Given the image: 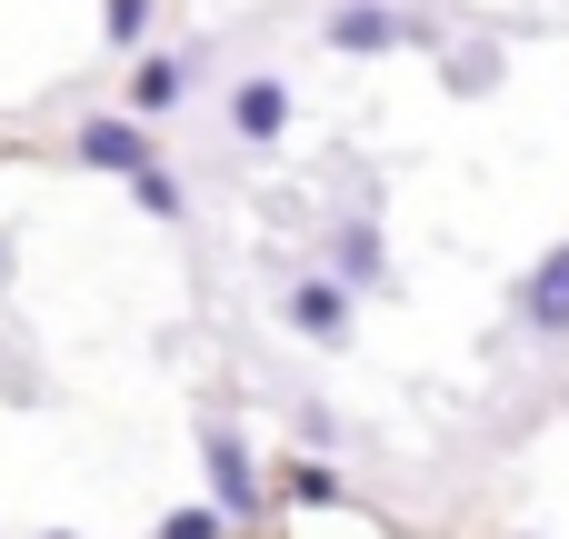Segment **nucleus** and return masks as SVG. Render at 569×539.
Segmentation results:
<instances>
[{
  "mask_svg": "<svg viewBox=\"0 0 569 539\" xmlns=\"http://www.w3.org/2000/svg\"><path fill=\"white\" fill-rule=\"evenodd\" d=\"M330 280L360 300V290H400L390 280V240H380V220L370 210H350V220H330Z\"/></svg>",
  "mask_w": 569,
  "mask_h": 539,
  "instance_id": "8",
  "label": "nucleus"
},
{
  "mask_svg": "<svg viewBox=\"0 0 569 539\" xmlns=\"http://www.w3.org/2000/svg\"><path fill=\"white\" fill-rule=\"evenodd\" d=\"M40 539H80V530H40Z\"/></svg>",
  "mask_w": 569,
  "mask_h": 539,
  "instance_id": "14",
  "label": "nucleus"
},
{
  "mask_svg": "<svg viewBox=\"0 0 569 539\" xmlns=\"http://www.w3.org/2000/svg\"><path fill=\"white\" fill-rule=\"evenodd\" d=\"M130 210H140V220H190V180H180V170H160V160H150V170H140V180H130Z\"/></svg>",
  "mask_w": 569,
  "mask_h": 539,
  "instance_id": "10",
  "label": "nucleus"
},
{
  "mask_svg": "<svg viewBox=\"0 0 569 539\" xmlns=\"http://www.w3.org/2000/svg\"><path fill=\"white\" fill-rule=\"evenodd\" d=\"M280 320H290L310 350H350V330H360V300H350V290L320 270V280H290V290H280Z\"/></svg>",
  "mask_w": 569,
  "mask_h": 539,
  "instance_id": "7",
  "label": "nucleus"
},
{
  "mask_svg": "<svg viewBox=\"0 0 569 539\" xmlns=\"http://www.w3.org/2000/svg\"><path fill=\"white\" fill-rule=\"evenodd\" d=\"M150 20H160V0H100V50L140 60L150 50Z\"/></svg>",
  "mask_w": 569,
  "mask_h": 539,
  "instance_id": "9",
  "label": "nucleus"
},
{
  "mask_svg": "<svg viewBox=\"0 0 569 539\" xmlns=\"http://www.w3.org/2000/svg\"><path fill=\"white\" fill-rule=\"evenodd\" d=\"M150 539H230V520H220L210 500H180L170 520H150Z\"/></svg>",
  "mask_w": 569,
  "mask_h": 539,
  "instance_id": "12",
  "label": "nucleus"
},
{
  "mask_svg": "<svg viewBox=\"0 0 569 539\" xmlns=\"http://www.w3.org/2000/svg\"><path fill=\"white\" fill-rule=\"evenodd\" d=\"M190 90H200V40H180V50H140V60H130V100H120V110H130V120H170Z\"/></svg>",
  "mask_w": 569,
  "mask_h": 539,
  "instance_id": "6",
  "label": "nucleus"
},
{
  "mask_svg": "<svg viewBox=\"0 0 569 539\" xmlns=\"http://www.w3.org/2000/svg\"><path fill=\"white\" fill-rule=\"evenodd\" d=\"M510 310H520V330H530L540 350H569V240H550V250L520 270Z\"/></svg>",
  "mask_w": 569,
  "mask_h": 539,
  "instance_id": "5",
  "label": "nucleus"
},
{
  "mask_svg": "<svg viewBox=\"0 0 569 539\" xmlns=\"http://www.w3.org/2000/svg\"><path fill=\"white\" fill-rule=\"evenodd\" d=\"M70 160L100 170V180H140L160 150H150V120H130V110H90V120L70 130Z\"/></svg>",
  "mask_w": 569,
  "mask_h": 539,
  "instance_id": "4",
  "label": "nucleus"
},
{
  "mask_svg": "<svg viewBox=\"0 0 569 539\" xmlns=\"http://www.w3.org/2000/svg\"><path fill=\"white\" fill-rule=\"evenodd\" d=\"M280 490H290V500H300V510H340V500H350V490H340V470H330V460H290V480H280Z\"/></svg>",
  "mask_w": 569,
  "mask_h": 539,
  "instance_id": "11",
  "label": "nucleus"
},
{
  "mask_svg": "<svg viewBox=\"0 0 569 539\" xmlns=\"http://www.w3.org/2000/svg\"><path fill=\"white\" fill-rule=\"evenodd\" d=\"M0 290H10V240H0Z\"/></svg>",
  "mask_w": 569,
  "mask_h": 539,
  "instance_id": "13",
  "label": "nucleus"
},
{
  "mask_svg": "<svg viewBox=\"0 0 569 539\" xmlns=\"http://www.w3.org/2000/svg\"><path fill=\"white\" fill-rule=\"evenodd\" d=\"M420 40H440V20L400 10V0H330L320 10V50H340V60H380V50H420Z\"/></svg>",
  "mask_w": 569,
  "mask_h": 539,
  "instance_id": "1",
  "label": "nucleus"
},
{
  "mask_svg": "<svg viewBox=\"0 0 569 539\" xmlns=\"http://www.w3.org/2000/svg\"><path fill=\"white\" fill-rule=\"evenodd\" d=\"M200 480H210V510H220L230 530H250V520L270 510V480H260V460H250V440H240L230 420H200Z\"/></svg>",
  "mask_w": 569,
  "mask_h": 539,
  "instance_id": "2",
  "label": "nucleus"
},
{
  "mask_svg": "<svg viewBox=\"0 0 569 539\" xmlns=\"http://www.w3.org/2000/svg\"><path fill=\"white\" fill-rule=\"evenodd\" d=\"M220 130H230L240 150H280V140H290V80H280V70H240V80L220 90Z\"/></svg>",
  "mask_w": 569,
  "mask_h": 539,
  "instance_id": "3",
  "label": "nucleus"
}]
</instances>
